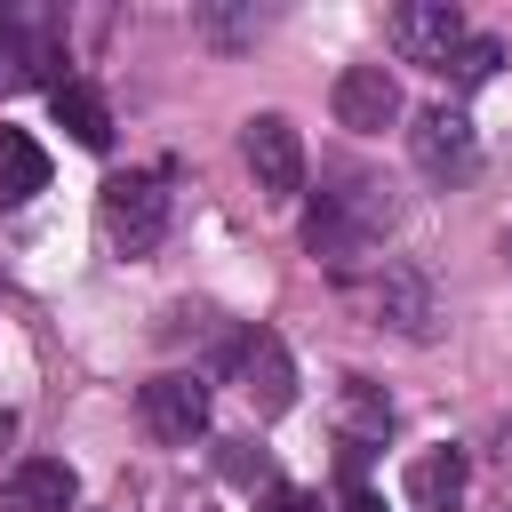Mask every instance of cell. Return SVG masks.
Returning a JSON list of instances; mask_svg holds the SVG:
<instances>
[{
    "label": "cell",
    "instance_id": "1",
    "mask_svg": "<svg viewBox=\"0 0 512 512\" xmlns=\"http://www.w3.org/2000/svg\"><path fill=\"white\" fill-rule=\"evenodd\" d=\"M392 216H400V200H392V184H376V176H352L344 192H320V208L304 216V248L328 264V272H352L384 232H392Z\"/></svg>",
    "mask_w": 512,
    "mask_h": 512
},
{
    "label": "cell",
    "instance_id": "2",
    "mask_svg": "<svg viewBox=\"0 0 512 512\" xmlns=\"http://www.w3.org/2000/svg\"><path fill=\"white\" fill-rule=\"evenodd\" d=\"M96 224H104L112 256H152L168 240V192H160V176H112L96 192Z\"/></svg>",
    "mask_w": 512,
    "mask_h": 512
},
{
    "label": "cell",
    "instance_id": "3",
    "mask_svg": "<svg viewBox=\"0 0 512 512\" xmlns=\"http://www.w3.org/2000/svg\"><path fill=\"white\" fill-rule=\"evenodd\" d=\"M240 160H248V176H256L264 200H296L304 192V136H296L288 112H256L240 128Z\"/></svg>",
    "mask_w": 512,
    "mask_h": 512
},
{
    "label": "cell",
    "instance_id": "4",
    "mask_svg": "<svg viewBox=\"0 0 512 512\" xmlns=\"http://www.w3.org/2000/svg\"><path fill=\"white\" fill-rule=\"evenodd\" d=\"M408 152H416V168H424L432 184H472V176H480V136H472V120H464L456 104L416 112Z\"/></svg>",
    "mask_w": 512,
    "mask_h": 512
},
{
    "label": "cell",
    "instance_id": "5",
    "mask_svg": "<svg viewBox=\"0 0 512 512\" xmlns=\"http://www.w3.org/2000/svg\"><path fill=\"white\" fill-rule=\"evenodd\" d=\"M232 384L256 400V416H288L296 408V360L272 328H240L232 336Z\"/></svg>",
    "mask_w": 512,
    "mask_h": 512
},
{
    "label": "cell",
    "instance_id": "6",
    "mask_svg": "<svg viewBox=\"0 0 512 512\" xmlns=\"http://www.w3.org/2000/svg\"><path fill=\"white\" fill-rule=\"evenodd\" d=\"M328 104H336V128H352V136H384V128L400 120V80H392V64H344Z\"/></svg>",
    "mask_w": 512,
    "mask_h": 512
},
{
    "label": "cell",
    "instance_id": "7",
    "mask_svg": "<svg viewBox=\"0 0 512 512\" xmlns=\"http://www.w3.org/2000/svg\"><path fill=\"white\" fill-rule=\"evenodd\" d=\"M136 408H144V432L168 440V448H192L208 432V384L200 376H152Z\"/></svg>",
    "mask_w": 512,
    "mask_h": 512
},
{
    "label": "cell",
    "instance_id": "8",
    "mask_svg": "<svg viewBox=\"0 0 512 512\" xmlns=\"http://www.w3.org/2000/svg\"><path fill=\"white\" fill-rule=\"evenodd\" d=\"M456 40H464V16H456V0H400L392 8V48L408 56V64H448L456 56Z\"/></svg>",
    "mask_w": 512,
    "mask_h": 512
},
{
    "label": "cell",
    "instance_id": "9",
    "mask_svg": "<svg viewBox=\"0 0 512 512\" xmlns=\"http://www.w3.org/2000/svg\"><path fill=\"white\" fill-rule=\"evenodd\" d=\"M80 504V472L64 456H24L0 488V512H72Z\"/></svg>",
    "mask_w": 512,
    "mask_h": 512
},
{
    "label": "cell",
    "instance_id": "10",
    "mask_svg": "<svg viewBox=\"0 0 512 512\" xmlns=\"http://www.w3.org/2000/svg\"><path fill=\"white\" fill-rule=\"evenodd\" d=\"M376 320L424 344V336H432V320H440V304H432V280H424L416 264H384V272H376Z\"/></svg>",
    "mask_w": 512,
    "mask_h": 512
},
{
    "label": "cell",
    "instance_id": "11",
    "mask_svg": "<svg viewBox=\"0 0 512 512\" xmlns=\"http://www.w3.org/2000/svg\"><path fill=\"white\" fill-rule=\"evenodd\" d=\"M464 504V448H424L408 464V512H456Z\"/></svg>",
    "mask_w": 512,
    "mask_h": 512
},
{
    "label": "cell",
    "instance_id": "12",
    "mask_svg": "<svg viewBox=\"0 0 512 512\" xmlns=\"http://www.w3.org/2000/svg\"><path fill=\"white\" fill-rule=\"evenodd\" d=\"M48 104H56V128H64L80 152H104V144H112V112H104V96H96L88 80H56Z\"/></svg>",
    "mask_w": 512,
    "mask_h": 512
},
{
    "label": "cell",
    "instance_id": "13",
    "mask_svg": "<svg viewBox=\"0 0 512 512\" xmlns=\"http://www.w3.org/2000/svg\"><path fill=\"white\" fill-rule=\"evenodd\" d=\"M24 80H48L56 88V48L32 40L16 16H0V88H24Z\"/></svg>",
    "mask_w": 512,
    "mask_h": 512
},
{
    "label": "cell",
    "instance_id": "14",
    "mask_svg": "<svg viewBox=\"0 0 512 512\" xmlns=\"http://www.w3.org/2000/svg\"><path fill=\"white\" fill-rule=\"evenodd\" d=\"M48 184V152L24 128H0V200H32Z\"/></svg>",
    "mask_w": 512,
    "mask_h": 512
},
{
    "label": "cell",
    "instance_id": "15",
    "mask_svg": "<svg viewBox=\"0 0 512 512\" xmlns=\"http://www.w3.org/2000/svg\"><path fill=\"white\" fill-rule=\"evenodd\" d=\"M344 416H352V440H368V432L384 440V424H392V408H384V392H376V384H360V376L344 384Z\"/></svg>",
    "mask_w": 512,
    "mask_h": 512
},
{
    "label": "cell",
    "instance_id": "16",
    "mask_svg": "<svg viewBox=\"0 0 512 512\" xmlns=\"http://www.w3.org/2000/svg\"><path fill=\"white\" fill-rule=\"evenodd\" d=\"M496 64H504V48H496V40H456V56H448L440 72H456L464 88H480V80H488Z\"/></svg>",
    "mask_w": 512,
    "mask_h": 512
},
{
    "label": "cell",
    "instance_id": "17",
    "mask_svg": "<svg viewBox=\"0 0 512 512\" xmlns=\"http://www.w3.org/2000/svg\"><path fill=\"white\" fill-rule=\"evenodd\" d=\"M224 472H232L240 488H264V480H272V456L248 448V440H224Z\"/></svg>",
    "mask_w": 512,
    "mask_h": 512
},
{
    "label": "cell",
    "instance_id": "18",
    "mask_svg": "<svg viewBox=\"0 0 512 512\" xmlns=\"http://www.w3.org/2000/svg\"><path fill=\"white\" fill-rule=\"evenodd\" d=\"M264 512H312V496H304V488H272V496H264Z\"/></svg>",
    "mask_w": 512,
    "mask_h": 512
},
{
    "label": "cell",
    "instance_id": "19",
    "mask_svg": "<svg viewBox=\"0 0 512 512\" xmlns=\"http://www.w3.org/2000/svg\"><path fill=\"white\" fill-rule=\"evenodd\" d=\"M344 512H384V496H368V488H352V496H344Z\"/></svg>",
    "mask_w": 512,
    "mask_h": 512
},
{
    "label": "cell",
    "instance_id": "20",
    "mask_svg": "<svg viewBox=\"0 0 512 512\" xmlns=\"http://www.w3.org/2000/svg\"><path fill=\"white\" fill-rule=\"evenodd\" d=\"M8 440H16V416H8V408H0V448H8Z\"/></svg>",
    "mask_w": 512,
    "mask_h": 512
},
{
    "label": "cell",
    "instance_id": "21",
    "mask_svg": "<svg viewBox=\"0 0 512 512\" xmlns=\"http://www.w3.org/2000/svg\"><path fill=\"white\" fill-rule=\"evenodd\" d=\"M504 472H512V432H504Z\"/></svg>",
    "mask_w": 512,
    "mask_h": 512
},
{
    "label": "cell",
    "instance_id": "22",
    "mask_svg": "<svg viewBox=\"0 0 512 512\" xmlns=\"http://www.w3.org/2000/svg\"><path fill=\"white\" fill-rule=\"evenodd\" d=\"M504 256H512V232H504Z\"/></svg>",
    "mask_w": 512,
    "mask_h": 512
}]
</instances>
